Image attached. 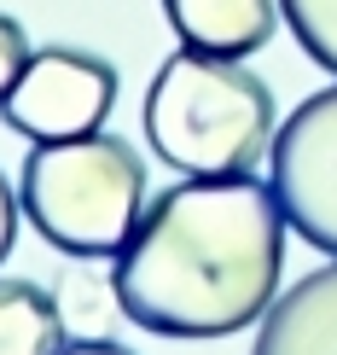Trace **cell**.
Here are the masks:
<instances>
[{"mask_svg": "<svg viewBox=\"0 0 337 355\" xmlns=\"http://www.w3.org/2000/svg\"><path fill=\"white\" fill-rule=\"evenodd\" d=\"M285 227L273 181L192 175L145 204L134 239L116 250V303L157 338H233L280 297Z\"/></svg>", "mask_w": 337, "mask_h": 355, "instance_id": "6da1fadb", "label": "cell"}, {"mask_svg": "<svg viewBox=\"0 0 337 355\" xmlns=\"http://www.w3.org/2000/svg\"><path fill=\"white\" fill-rule=\"evenodd\" d=\"M145 140L181 175H251L273 140V87L239 58L181 47L152 76Z\"/></svg>", "mask_w": 337, "mask_h": 355, "instance_id": "7a4b0ae2", "label": "cell"}, {"mask_svg": "<svg viewBox=\"0 0 337 355\" xmlns=\"http://www.w3.org/2000/svg\"><path fill=\"white\" fill-rule=\"evenodd\" d=\"M24 216L64 257H116L145 216V164L116 135L41 140L24 157Z\"/></svg>", "mask_w": 337, "mask_h": 355, "instance_id": "3957f363", "label": "cell"}, {"mask_svg": "<svg viewBox=\"0 0 337 355\" xmlns=\"http://www.w3.org/2000/svg\"><path fill=\"white\" fill-rule=\"evenodd\" d=\"M268 181L291 227L337 257V87H320L285 116L268 152Z\"/></svg>", "mask_w": 337, "mask_h": 355, "instance_id": "277c9868", "label": "cell"}, {"mask_svg": "<svg viewBox=\"0 0 337 355\" xmlns=\"http://www.w3.org/2000/svg\"><path fill=\"white\" fill-rule=\"evenodd\" d=\"M116 99V70L105 58L82 53V47H41L29 53L24 76L12 82V94L0 99L6 128H18L24 140H76L93 135L105 123Z\"/></svg>", "mask_w": 337, "mask_h": 355, "instance_id": "5b68a950", "label": "cell"}, {"mask_svg": "<svg viewBox=\"0 0 337 355\" xmlns=\"http://www.w3.org/2000/svg\"><path fill=\"white\" fill-rule=\"evenodd\" d=\"M251 355H337V262L273 297Z\"/></svg>", "mask_w": 337, "mask_h": 355, "instance_id": "8992f818", "label": "cell"}, {"mask_svg": "<svg viewBox=\"0 0 337 355\" xmlns=\"http://www.w3.org/2000/svg\"><path fill=\"white\" fill-rule=\"evenodd\" d=\"M174 35L198 53H221V58H251L256 47H268L280 29V0H163Z\"/></svg>", "mask_w": 337, "mask_h": 355, "instance_id": "52a82bcc", "label": "cell"}, {"mask_svg": "<svg viewBox=\"0 0 337 355\" xmlns=\"http://www.w3.org/2000/svg\"><path fill=\"white\" fill-rule=\"evenodd\" d=\"M64 309L35 279H0V355H58Z\"/></svg>", "mask_w": 337, "mask_h": 355, "instance_id": "ba28073f", "label": "cell"}, {"mask_svg": "<svg viewBox=\"0 0 337 355\" xmlns=\"http://www.w3.org/2000/svg\"><path fill=\"white\" fill-rule=\"evenodd\" d=\"M280 12L291 35L302 41V53L337 76V0H280Z\"/></svg>", "mask_w": 337, "mask_h": 355, "instance_id": "9c48e42d", "label": "cell"}, {"mask_svg": "<svg viewBox=\"0 0 337 355\" xmlns=\"http://www.w3.org/2000/svg\"><path fill=\"white\" fill-rule=\"evenodd\" d=\"M64 327H76L82 338H105L111 315H122L116 303V286H99V279H64Z\"/></svg>", "mask_w": 337, "mask_h": 355, "instance_id": "30bf717a", "label": "cell"}, {"mask_svg": "<svg viewBox=\"0 0 337 355\" xmlns=\"http://www.w3.org/2000/svg\"><path fill=\"white\" fill-rule=\"evenodd\" d=\"M24 64H29V35H24L18 18H6V12H0V99H6L12 82L24 76Z\"/></svg>", "mask_w": 337, "mask_h": 355, "instance_id": "8fae6325", "label": "cell"}, {"mask_svg": "<svg viewBox=\"0 0 337 355\" xmlns=\"http://www.w3.org/2000/svg\"><path fill=\"white\" fill-rule=\"evenodd\" d=\"M18 210H24V204L12 198L6 175H0V262H6V250H12V233H18Z\"/></svg>", "mask_w": 337, "mask_h": 355, "instance_id": "7c38bea8", "label": "cell"}, {"mask_svg": "<svg viewBox=\"0 0 337 355\" xmlns=\"http://www.w3.org/2000/svg\"><path fill=\"white\" fill-rule=\"evenodd\" d=\"M58 355H128V349L111 344V338H82V344H64Z\"/></svg>", "mask_w": 337, "mask_h": 355, "instance_id": "4fadbf2b", "label": "cell"}]
</instances>
